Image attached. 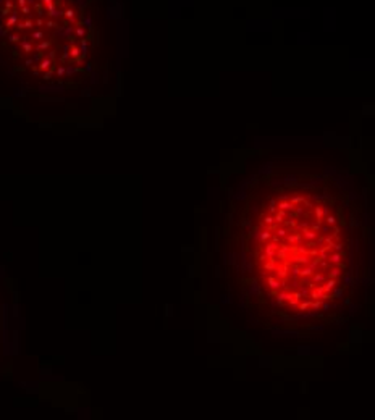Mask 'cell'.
Masks as SVG:
<instances>
[{"label": "cell", "mask_w": 375, "mask_h": 420, "mask_svg": "<svg viewBox=\"0 0 375 420\" xmlns=\"http://www.w3.org/2000/svg\"><path fill=\"white\" fill-rule=\"evenodd\" d=\"M341 260H343V254L341 252H333V254L328 255V262L333 263V265H338Z\"/></svg>", "instance_id": "ba28073f"}, {"label": "cell", "mask_w": 375, "mask_h": 420, "mask_svg": "<svg viewBox=\"0 0 375 420\" xmlns=\"http://www.w3.org/2000/svg\"><path fill=\"white\" fill-rule=\"evenodd\" d=\"M314 212H315V222L317 223H322L323 222V217L328 215V208L323 207V205H315L314 207Z\"/></svg>", "instance_id": "7a4b0ae2"}, {"label": "cell", "mask_w": 375, "mask_h": 420, "mask_svg": "<svg viewBox=\"0 0 375 420\" xmlns=\"http://www.w3.org/2000/svg\"><path fill=\"white\" fill-rule=\"evenodd\" d=\"M277 275L280 276V278H286L288 276V267H277Z\"/></svg>", "instance_id": "2e32d148"}, {"label": "cell", "mask_w": 375, "mask_h": 420, "mask_svg": "<svg viewBox=\"0 0 375 420\" xmlns=\"http://www.w3.org/2000/svg\"><path fill=\"white\" fill-rule=\"evenodd\" d=\"M275 223V218L272 215H265L264 217V225H273Z\"/></svg>", "instance_id": "7402d4cb"}, {"label": "cell", "mask_w": 375, "mask_h": 420, "mask_svg": "<svg viewBox=\"0 0 375 420\" xmlns=\"http://www.w3.org/2000/svg\"><path fill=\"white\" fill-rule=\"evenodd\" d=\"M302 233V238H306L307 241H315L317 239V233L314 230H311V228H304V230H301Z\"/></svg>", "instance_id": "8992f818"}, {"label": "cell", "mask_w": 375, "mask_h": 420, "mask_svg": "<svg viewBox=\"0 0 375 420\" xmlns=\"http://www.w3.org/2000/svg\"><path fill=\"white\" fill-rule=\"evenodd\" d=\"M311 280H312V283H315V284H318V283H325L327 281V275L325 273H314L312 276H311Z\"/></svg>", "instance_id": "8fae6325"}, {"label": "cell", "mask_w": 375, "mask_h": 420, "mask_svg": "<svg viewBox=\"0 0 375 420\" xmlns=\"http://www.w3.org/2000/svg\"><path fill=\"white\" fill-rule=\"evenodd\" d=\"M320 309H322L323 312H327L328 309H330V304H328V302H322V307H320Z\"/></svg>", "instance_id": "f546056e"}, {"label": "cell", "mask_w": 375, "mask_h": 420, "mask_svg": "<svg viewBox=\"0 0 375 420\" xmlns=\"http://www.w3.org/2000/svg\"><path fill=\"white\" fill-rule=\"evenodd\" d=\"M277 267H278V265L275 263V259H268V262L264 265V270H273V272H275Z\"/></svg>", "instance_id": "9a60e30c"}, {"label": "cell", "mask_w": 375, "mask_h": 420, "mask_svg": "<svg viewBox=\"0 0 375 420\" xmlns=\"http://www.w3.org/2000/svg\"><path fill=\"white\" fill-rule=\"evenodd\" d=\"M343 294H344V288H336L335 286V289H333V298H336V299H341L343 298Z\"/></svg>", "instance_id": "e0dca14e"}, {"label": "cell", "mask_w": 375, "mask_h": 420, "mask_svg": "<svg viewBox=\"0 0 375 420\" xmlns=\"http://www.w3.org/2000/svg\"><path fill=\"white\" fill-rule=\"evenodd\" d=\"M306 199H307V196H293V197L289 199V200H291V202H293L294 205H301V204H304V200H306Z\"/></svg>", "instance_id": "5bb4252c"}, {"label": "cell", "mask_w": 375, "mask_h": 420, "mask_svg": "<svg viewBox=\"0 0 375 420\" xmlns=\"http://www.w3.org/2000/svg\"><path fill=\"white\" fill-rule=\"evenodd\" d=\"M299 272H301V268H299L298 265H294L293 268H291V273H293V276H299Z\"/></svg>", "instance_id": "4316f807"}, {"label": "cell", "mask_w": 375, "mask_h": 420, "mask_svg": "<svg viewBox=\"0 0 375 420\" xmlns=\"http://www.w3.org/2000/svg\"><path fill=\"white\" fill-rule=\"evenodd\" d=\"M315 273V270H312L309 265H306L304 268H301V272H299V278H311V276Z\"/></svg>", "instance_id": "30bf717a"}, {"label": "cell", "mask_w": 375, "mask_h": 420, "mask_svg": "<svg viewBox=\"0 0 375 420\" xmlns=\"http://www.w3.org/2000/svg\"><path fill=\"white\" fill-rule=\"evenodd\" d=\"M351 304V298H346L344 299V305H349Z\"/></svg>", "instance_id": "d6a6232c"}, {"label": "cell", "mask_w": 375, "mask_h": 420, "mask_svg": "<svg viewBox=\"0 0 375 420\" xmlns=\"http://www.w3.org/2000/svg\"><path fill=\"white\" fill-rule=\"evenodd\" d=\"M325 220H327V225H328V226H335V223H336V218H335L333 215H327Z\"/></svg>", "instance_id": "44dd1931"}, {"label": "cell", "mask_w": 375, "mask_h": 420, "mask_svg": "<svg viewBox=\"0 0 375 420\" xmlns=\"http://www.w3.org/2000/svg\"><path fill=\"white\" fill-rule=\"evenodd\" d=\"M307 309H311V299L302 301V302L298 304V310H299V312H306Z\"/></svg>", "instance_id": "4fadbf2b"}, {"label": "cell", "mask_w": 375, "mask_h": 420, "mask_svg": "<svg viewBox=\"0 0 375 420\" xmlns=\"http://www.w3.org/2000/svg\"><path fill=\"white\" fill-rule=\"evenodd\" d=\"M286 217H288V212H286V210H280V208H278L277 212H275V215H273L275 223H283Z\"/></svg>", "instance_id": "9c48e42d"}, {"label": "cell", "mask_w": 375, "mask_h": 420, "mask_svg": "<svg viewBox=\"0 0 375 420\" xmlns=\"http://www.w3.org/2000/svg\"><path fill=\"white\" fill-rule=\"evenodd\" d=\"M277 236H280V238H286V234H288V230L286 228H283V226H280V228H277V230L273 231Z\"/></svg>", "instance_id": "ffe728a7"}, {"label": "cell", "mask_w": 375, "mask_h": 420, "mask_svg": "<svg viewBox=\"0 0 375 420\" xmlns=\"http://www.w3.org/2000/svg\"><path fill=\"white\" fill-rule=\"evenodd\" d=\"M343 246H344L343 242H335L333 244V251L335 252H343Z\"/></svg>", "instance_id": "603a6c76"}, {"label": "cell", "mask_w": 375, "mask_h": 420, "mask_svg": "<svg viewBox=\"0 0 375 420\" xmlns=\"http://www.w3.org/2000/svg\"><path fill=\"white\" fill-rule=\"evenodd\" d=\"M280 249V244L277 242H265L264 244V254L267 255V259H277V251Z\"/></svg>", "instance_id": "6da1fadb"}, {"label": "cell", "mask_w": 375, "mask_h": 420, "mask_svg": "<svg viewBox=\"0 0 375 420\" xmlns=\"http://www.w3.org/2000/svg\"><path fill=\"white\" fill-rule=\"evenodd\" d=\"M299 302H301V301H299V299H296V298H291V299L288 301V304L291 305V307H294V309L298 307V304H299Z\"/></svg>", "instance_id": "cb8c5ba5"}, {"label": "cell", "mask_w": 375, "mask_h": 420, "mask_svg": "<svg viewBox=\"0 0 375 420\" xmlns=\"http://www.w3.org/2000/svg\"><path fill=\"white\" fill-rule=\"evenodd\" d=\"M257 259H259V262H265V260H267V255H265V254H262V255H259V257H257Z\"/></svg>", "instance_id": "4dcf8cb0"}, {"label": "cell", "mask_w": 375, "mask_h": 420, "mask_svg": "<svg viewBox=\"0 0 375 420\" xmlns=\"http://www.w3.org/2000/svg\"><path fill=\"white\" fill-rule=\"evenodd\" d=\"M291 259L294 260L296 265H299V263H301V265H307V263H309V255H307V254H301V255L296 254V255L291 257Z\"/></svg>", "instance_id": "5b68a950"}, {"label": "cell", "mask_w": 375, "mask_h": 420, "mask_svg": "<svg viewBox=\"0 0 375 420\" xmlns=\"http://www.w3.org/2000/svg\"><path fill=\"white\" fill-rule=\"evenodd\" d=\"M286 242L288 244H294V246H301L302 244V233H294V234H286Z\"/></svg>", "instance_id": "3957f363"}, {"label": "cell", "mask_w": 375, "mask_h": 420, "mask_svg": "<svg viewBox=\"0 0 375 420\" xmlns=\"http://www.w3.org/2000/svg\"><path fill=\"white\" fill-rule=\"evenodd\" d=\"M267 286H268L272 291H278L280 286H281V281H278L277 278H273V276H268V278H267Z\"/></svg>", "instance_id": "52a82bcc"}, {"label": "cell", "mask_w": 375, "mask_h": 420, "mask_svg": "<svg viewBox=\"0 0 375 420\" xmlns=\"http://www.w3.org/2000/svg\"><path fill=\"white\" fill-rule=\"evenodd\" d=\"M322 307V299H315V301H312L311 299V310H318Z\"/></svg>", "instance_id": "d6986e66"}, {"label": "cell", "mask_w": 375, "mask_h": 420, "mask_svg": "<svg viewBox=\"0 0 375 420\" xmlns=\"http://www.w3.org/2000/svg\"><path fill=\"white\" fill-rule=\"evenodd\" d=\"M277 200L275 199H270V202H268V213L272 215V213H275L277 212Z\"/></svg>", "instance_id": "ac0fdd59"}, {"label": "cell", "mask_w": 375, "mask_h": 420, "mask_svg": "<svg viewBox=\"0 0 375 420\" xmlns=\"http://www.w3.org/2000/svg\"><path fill=\"white\" fill-rule=\"evenodd\" d=\"M341 275V268L340 267H333V268L327 273V278H338V276Z\"/></svg>", "instance_id": "7c38bea8"}, {"label": "cell", "mask_w": 375, "mask_h": 420, "mask_svg": "<svg viewBox=\"0 0 375 420\" xmlns=\"http://www.w3.org/2000/svg\"><path fill=\"white\" fill-rule=\"evenodd\" d=\"M318 267H320L322 270H327L328 267H330V262H325V260H320V263H318Z\"/></svg>", "instance_id": "484cf974"}, {"label": "cell", "mask_w": 375, "mask_h": 420, "mask_svg": "<svg viewBox=\"0 0 375 420\" xmlns=\"http://www.w3.org/2000/svg\"><path fill=\"white\" fill-rule=\"evenodd\" d=\"M336 284H338V278H327V281L323 283V291L325 292H332Z\"/></svg>", "instance_id": "277c9868"}, {"label": "cell", "mask_w": 375, "mask_h": 420, "mask_svg": "<svg viewBox=\"0 0 375 420\" xmlns=\"http://www.w3.org/2000/svg\"><path fill=\"white\" fill-rule=\"evenodd\" d=\"M344 284L346 286H351L352 284V278H351V276H344Z\"/></svg>", "instance_id": "83f0119b"}, {"label": "cell", "mask_w": 375, "mask_h": 420, "mask_svg": "<svg viewBox=\"0 0 375 420\" xmlns=\"http://www.w3.org/2000/svg\"><path fill=\"white\" fill-rule=\"evenodd\" d=\"M294 213H296V217L302 215V213H304V208H302L301 205H296V207H294Z\"/></svg>", "instance_id": "d4e9b609"}, {"label": "cell", "mask_w": 375, "mask_h": 420, "mask_svg": "<svg viewBox=\"0 0 375 420\" xmlns=\"http://www.w3.org/2000/svg\"><path fill=\"white\" fill-rule=\"evenodd\" d=\"M272 242H277V244H280V236H277V234H272Z\"/></svg>", "instance_id": "f1b7e54d"}, {"label": "cell", "mask_w": 375, "mask_h": 420, "mask_svg": "<svg viewBox=\"0 0 375 420\" xmlns=\"http://www.w3.org/2000/svg\"><path fill=\"white\" fill-rule=\"evenodd\" d=\"M325 242V236H322V238H317V244L320 246V244H323Z\"/></svg>", "instance_id": "1f68e13d"}]
</instances>
